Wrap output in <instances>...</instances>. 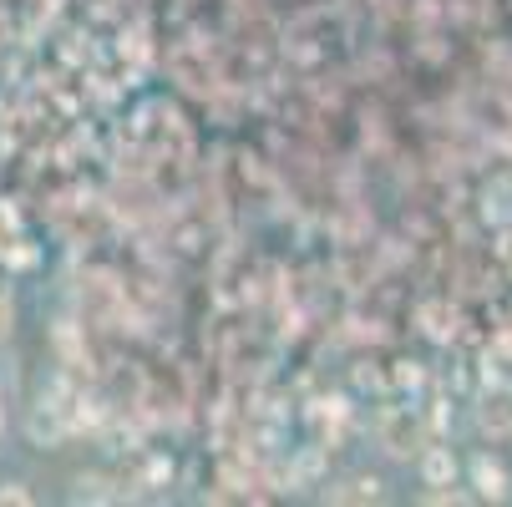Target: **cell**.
Segmentation results:
<instances>
[{
  "label": "cell",
  "mask_w": 512,
  "mask_h": 507,
  "mask_svg": "<svg viewBox=\"0 0 512 507\" xmlns=\"http://www.w3.org/2000/svg\"><path fill=\"white\" fill-rule=\"evenodd\" d=\"M376 442H381V452H386L391 462H421V452L431 447V442H426V421H421L411 406H391V411H381V421H376Z\"/></svg>",
  "instance_id": "6da1fadb"
},
{
  "label": "cell",
  "mask_w": 512,
  "mask_h": 507,
  "mask_svg": "<svg viewBox=\"0 0 512 507\" xmlns=\"http://www.w3.org/2000/svg\"><path fill=\"white\" fill-rule=\"evenodd\" d=\"M467 472H472V487H477V497H482V502H502V497L512 492V482H507V467H502L492 452H477Z\"/></svg>",
  "instance_id": "7a4b0ae2"
},
{
  "label": "cell",
  "mask_w": 512,
  "mask_h": 507,
  "mask_svg": "<svg viewBox=\"0 0 512 507\" xmlns=\"http://www.w3.org/2000/svg\"><path fill=\"white\" fill-rule=\"evenodd\" d=\"M421 482H426V487H452V482H457V457H452V447H426V452H421Z\"/></svg>",
  "instance_id": "3957f363"
},
{
  "label": "cell",
  "mask_w": 512,
  "mask_h": 507,
  "mask_svg": "<svg viewBox=\"0 0 512 507\" xmlns=\"http://www.w3.org/2000/svg\"><path fill=\"white\" fill-rule=\"evenodd\" d=\"M330 502L340 507H355V502H381V477H345L340 487H330Z\"/></svg>",
  "instance_id": "277c9868"
},
{
  "label": "cell",
  "mask_w": 512,
  "mask_h": 507,
  "mask_svg": "<svg viewBox=\"0 0 512 507\" xmlns=\"http://www.w3.org/2000/svg\"><path fill=\"white\" fill-rule=\"evenodd\" d=\"M482 426L492 431H512V391H492L487 401H482Z\"/></svg>",
  "instance_id": "5b68a950"
},
{
  "label": "cell",
  "mask_w": 512,
  "mask_h": 507,
  "mask_svg": "<svg viewBox=\"0 0 512 507\" xmlns=\"http://www.w3.org/2000/svg\"><path fill=\"white\" fill-rule=\"evenodd\" d=\"M11 330H16V300H11V289L0 284V345L11 340Z\"/></svg>",
  "instance_id": "8992f818"
},
{
  "label": "cell",
  "mask_w": 512,
  "mask_h": 507,
  "mask_svg": "<svg viewBox=\"0 0 512 507\" xmlns=\"http://www.w3.org/2000/svg\"><path fill=\"white\" fill-rule=\"evenodd\" d=\"M6 502H16V507H31L36 497H31L21 482H6V487H0V507H6Z\"/></svg>",
  "instance_id": "52a82bcc"
}]
</instances>
